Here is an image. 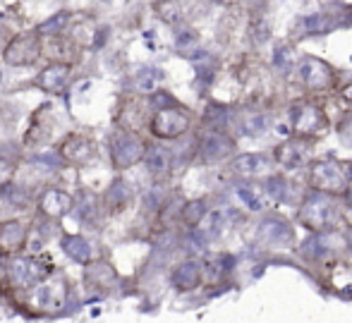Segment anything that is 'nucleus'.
<instances>
[{"instance_id":"1","label":"nucleus","mask_w":352,"mask_h":323,"mask_svg":"<svg viewBox=\"0 0 352 323\" xmlns=\"http://www.w3.org/2000/svg\"><path fill=\"white\" fill-rule=\"evenodd\" d=\"M74 287L60 271L34 287L27 295L10 300L8 304L24 319H60L70 314L74 307Z\"/></svg>"},{"instance_id":"2","label":"nucleus","mask_w":352,"mask_h":323,"mask_svg":"<svg viewBox=\"0 0 352 323\" xmlns=\"http://www.w3.org/2000/svg\"><path fill=\"white\" fill-rule=\"evenodd\" d=\"M297 221L309 232H331L340 221V203L331 194L311 190L297 211Z\"/></svg>"},{"instance_id":"3","label":"nucleus","mask_w":352,"mask_h":323,"mask_svg":"<svg viewBox=\"0 0 352 323\" xmlns=\"http://www.w3.org/2000/svg\"><path fill=\"white\" fill-rule=\"evenodd\" d=\"M122 287V276L113 266L111 258L94 256L82 266V292L89 295V302H101L106 297L116 295Z\"/></svg>"},{"instance_id":"4","label":"nucleus","mask_w":352,"mask_h":323,"mask_svg":"<svg viewBox=\"0 0 352 323\" xmlns=\"http://www.w3.org/2000/svg\"><path fill=\"white\" fill-rule=\"evenodd\" d=\"M144 148L146 142L137 132L118 127L116 132L108 137V153H111V166L116 172H125L130 168L140 166L144 158Z\"/></svg>"},{"instance_id":"5","label":"nucleus","mask_w":352,"mask_h":323,"mask_svg":"<svg viewBox=\"0 0 352 323\" xmlns=\"http://www.w3.org/2000/svg\"><path fill=\"white\" fill-rule=\"evenodd\" d=\"M309 180H311L314 192L336 197V194H345V190L350 187L352 170H350L348 163L336 161V158H324V161L311 166Z\"/></svg>"},{"instance_id":"6","label":"nucleus","mask_w":352,"mask_h":323,"mask_svg":"<svg viewBox=\"0 0 352 323\" xmlns=\"http://www.w3.org/2000/svg\"><path fill=\"white\" fill-rule=\"evenodd\" d=\"M53 153H56L63 166L87 168L98 158V144L84 132H67L65 137L56 144Z\"/></svg>"},{"instance_id":"7","label":"nucleus","mask_w":352,"mask_h":323,"mask_svg":"<svg viewBox=\"0 0 352 323\" xmlns=\"http://www.w3.org/2000/svg\"><path fill=\"white\" fill-rule=\"evenodd\" d=\"M190 125H192L190 111L177 103V106L153 111L151 120H148V132L158 142H175L182 134L190 132Z\"/></svg>"},{"instance_id":"8","label":"nucleus","mask_w":352,"mask_h":323,"mask_svg":"<svg viewBox=\"0 0 352 323\" xmlns=\"http://www.w3.org/2000/svg\"><path fill=\"white\" fill-rule=\"evenodd\" d=\"M41 51H43V43L36 32L17 34L3 48V63L10 65V67H32V65L38 63Z\"/></svg>"},{"instance_id":"9","label":"nucleus","mask_w":352,"mask_h":323,"mask_svg":"<svg viewBox=\"0 0 352 323\" xmlns=\"http://www.w3.org/2000/svg\"><path fill=\"white\" fill-rule=\"evenodd\" d=\"M36 216L46 218L51 223H60L65 216H70L74 208V194L58 185H48L36 194Z\"/></svg>"},{"instance_id":"10","label":"nucleus","mask_w":352,"mask_h":323,"mask_svg":"<svg viewBox=\"0 0 352 323\" xmlns=\"http://www.w3.org/2000/svg\"><path fill=\"white\" fill-rule=\"evenodd\" d=\"M297 77L309 91H326L336 84L333 67L314 56H305L297 60Z\"/></svg>"},{"instance_id":"11","label":"nucleus","mask_w":352,"mask_h":323,"mask_svg":"<svg viewBox=\"0 0 352 323\" xmlns=\"http://www.w3.org/2000/svg\"><path fill=\"white\" fill-rule=\"evenodd\" d=\"M235 151V139L226 129H206L197 144V156L201 163H221L232 156Z\"/></svg>"},{"instance_id":"12","label":"nucleus","mask_w":352,"mask_h":323,"mask_svg":"<svg viewBox=\"0 0 352 323\" xmlns=\"http://www.w3.org/2000/svg\"><path fill=\"white\" fill-rule=\"evenodd\" d=\"M142 163L148 175H151V180L156 182V185H161V182H166L168 177L173 175V170H175V151L168 148L166 144H161V142H151L144 148Z\"/></svg>"},{"instance_id":"13","label":"nucleus","mask_w":352,"mask_h":323,"mask_svg":"<svg viewBox=\"0 0 352 323\" xmlns=\"http://www.w3.org/2000/svg\"><path fill=\"white\" fill-rule=\"evenodd\" d=\"M29 223L22 218H3L0 221V258H12L27 252Z\"/></svg>"},{"instance_id":"14","label":"nucleus","mask_w":352,"mask_h":323,"mask_svg":"<svg viewBox=\"0 0 352 323\" xmlns=\"http://www.w3.org/2000/svg\"><path fill=\"white\" fill-rule=\"evenodd\" d=\"M290 125L292 132H297L300 137H309V134L321 132L326 125L324 108L314 106V103H295L290 108Z\"/></svg>"},{"instance_id":"15","label":"nucleus","mask_w":352,"mask_h":323,"mask_svg":"<svg viewBox=\"0 0 352 323\" xmlns=\"http://www.w3.org/2000/svg\"><path fill=\"white\" fill-rule=\"evenodd\" d=\"M70 79H72L70 63H51L34 77V87L41 89L48 96H60V93H65Z\"/></svg>"},{"instance_id":"16","label":"nucleus","mask_w":352,"mask_h":323,"mask_svg":"<svg viewBox=\"0 0 352 323\" xmlns=\"http://www.w3.org/2000/svg\"><path fill=\"white\" fill-rule=\"evenodd\" d=\"M132 201H135V187L125 177H116L101 194V206L106 216H120L132 206Z\"/></svg>"},{"instance_id":"17","label":"nucleus","mask_w":352,"mask_h":323,"mask_svg":"<svg viewBox=\"0 0 352 323\" xmlns=\"http://www.w3.org/2000/svg\"><path fill=\"white\" fill-rule=\"evenodd\" d=\"M204 282V268L201 261L195 256H187L185 261L175 263L170 271V285L177 292H192Z\"/></svg>"},{"instance_id":"18","label":"nucleus","mask_w":352,"mask_h":323,"mask_svg":"<svg viewBox=\"0 0 352 323\" xmlns=\"http://www.w3.org/2000/svg\"><path fill=\"white\" fill-rule=\"evenodd\" d=\"M53 108L48 103H43L41 108H36V113L32 115L29 120V127H27V134H24V146L27 148H36V146H43V144L51 139L53 134Z\"/></svg>"},{"instance_id":"19","label":"nucleus","mask_w":352,"mask_h":323,"mask_svg":"<svg viewBox=\"0 0 352 323\" xmlns=\"http://www.w3.org/2000/svg\"><path fill=\"white\" fill-rule=\"evenodd\" d=\"M228 127H232L237 134H242V137H261V134L269 132L271 118L266 115V113H256V111L230 113Z\"/></svg>"},{"instance_id":"20","label":"nucleus","mask_w":352,"mask_h":323,"mask_svg":"<svg viewBox=\"0 0 352 323\" xmlns=\"http://www.w3.org/2000/svg\"><path fill=\"white\" fill-rule=\"evenodd\" d=\"M259 240L271 247H290L295 242V232L287 225V221L278 216H266L259 223Z\"/></svg>"},{"instance_id":"21","label":"nucleus","mask_w":352,"mask_h":323,"mask_svg":"<svg viewBox=\"0 0 352 323\" xmlns=\"http://www.w3.org/2000/svg\"><path fill=\"white\" fill-rule=\"evenodd\" d=\"M276 163L285 170H297V168L309 166V148L302 139H287L280 146H276Z\"/></svg>"},{"instance_id":"22","label":"nucleus","mask_w":352,"mask_h":323,"mask_svg":"<svg viewBox=\"0 0 352 323\" xmlns=\"http://www.w3.org/2000/svg\"><path fill=\"white\" fill-rule=\"evenodd\" d=\"M58 245H60L63 254L70 258V261L79 263V266H84V263H89L94 256H96L94 254L91 242H89L84 235H79V232H60Z\"/></svg>"},{"instance_id":"23","label":"nucleus","mask_w":352,"mask_h":323,"mask_svg":"<svg viewBox=\"0 0 352 323\" xmlns=\"http://www.w3.org/2000/svg\"><path fill=\"white\" fill-rule=\"evenodd\" d=\"M72 211H77V221L82 223V225H89L91 230H98L101 216H106L101 206V199L91 192H82L79 197H74Z\"/></svg>"},{"instance_id":"24","label":"nucleus","mask_w":352,"mask_h":323,"mask_svg":"<svg viewBox=\"0 0 352 323\" xmlns=\"http://www.w3.org/2000/svg\"><path fill=\"white\" fill-rule=\"evenodd\" d=\"M230 170L242 177L259 175V172L269 170V158L261 153H240L230 161Z\"/></svg>"},{"instance_id":"25","label":"nucleus","mask_w":352,"mask_h":323,"mask_svg":"<svg viewBox=\"0 0 352 323\" xmlns=\"http://www.w3.org/2000/svg\"><path fill=\"white\" fill-rule=\"evenodd\" d=\"M0 199L8 208H14V211H24L34 203V192L24 185H17V182H8L5 187H0Z\"/></svg>"},{"instance_id":"26","label":"nucleus","mask_w":352,"mask_h":323,"mask_svg":"<svg viewBox=\"0 0 352 323\" xmlns=\"http://www.w3.org/2000/svg\"><path fill=\"white\" fill-rule=\"evenodd\" d=\"M340 27V19L336 14H326V12H316V14H307L300 22V32L309 34V36H321V34H331L333 29Z\"/></svg>"},{"instance_id":"27","label":"nucleus","mask_w":352,"mask_h":323,"mask_svg":"<svg viewBox=\"0 0 352 323\" xmlns=\"http://www.w3.org/2000/svg\"><path fill=\"white\" fill-rule=\"evenodd\" d=\"M329 235L331 232H311L300 245L302 256L309 258V261H324V258L333 252V247L329 245Z\"/></svg>"},{"instance_id":"28","label":"nucleus","mask_w":352,"mask_h":323,"mask_svg":"<svg viewBox=\"0 0 352 323\" xmlns=\"http://www.w3.org/2000/svg\"><path fill=\"white\" fill-rule=\"evenodd\" d=\"M206 213H209L206 199H190V201H185L180 208V223L187 227V230H192V227H197L201 221H204Z\"/></svg>"},{"instance_id":"29","label":"nucleus","mask_w":352,"mask_h":323,"mask_svg":"<svg viewBox=\"0 0 352 323\" xmlns=\"http://www.w3.org/2000/svg\"><path fill=\"white\" fill-rule=\"evenodd\" d=\"M70 17L72 14L67 12V10H63V12H56V14H51V17L43 19L34 32H36L41 38H56V36H60V32H65V27L70 24Z\"/></svg>"},{"instance_id":"30","label":"nucleus","mask_w":352,"mask_h":323,"mask_svg":"<svg viewBox=\"0 0 352 323\" xmlns=\"http://www.w3.org/2000/svg\"><path fill=\"white\" fill-rule=\"evenodd\" d=\"M295 56H292V51H290V46H285V43H278V46L274 48V67H276V72H280V74H290L292 69H295Z\"/></svg>"},{"instance_id":"31","label":"nucleus","mask_w":352,"mask_h":323,"mask_svg":"<svg viewBox=\"0 0 352 323\" xmlns=\"http://www.w3.org/2000/svg\"><path fill=\"white\" fill-rule=\"evenodd\" d=\"M204 122L209 125V129H226L230 122V111L221 103H211L204 113Z\"/></svg>"},{"instance_id":"32","label":"nucleus","mask_w":352,"mask_h":323,"mask_svg":"<svg viewBox=\"0 0 352 323\" xmlns=\"http://www.w3.org/2000/svg\"><path fill=\"white\" fill-rule=\"evenodd\" d=\"M158 82H163V72H161V69H153V67L151 69H142V72L137 74V79H135L137 91H146V93L156 91Z\"/></svg>"},{"instance_id":"33","label":"nucleus","mask_w":352,"mask_h":323,"mask_svg":"<svg viewBox=\"0 0 352 323\" xmlns=\"http://www.w3.org/2000/svg\"><path fill=\"white\" fill-rule=\"evenodd\" d=\"M264 192L269 194L271 199H276V201H285V199H287V182H285V177L269 175L264 180Z\"/></svg>"},{"instance_id":"34","label":"nucleus","mask_w":352,"mask_h":323,"mask_svg":"<svg viewBox=\"0 0 352 323\" xmlns=\"http://www.w3.org/2000/svg\"><path fill=\"white\" fill-rule=\"evenodd\" d=\"M168 201V197H166V192L161 190V185H156V187H151L146 194H144V203H142V208L144 211H151V213H158L163 208V203Z\"/></svg>"},{"instance_id":"35","label":"nucleus","mask_w":352,"mask_h":323,"mask_svg":"<svg viewBox=\"0 0 352 323\" xmlns=\"http://www.w3.org/2000/svg\"><path fill=\"white\" fill-rule=\"evenodd\" d=\"M235 194L240 197V201L245 203L250 211H261V201H259V197H256V192L252 190L250 185H237L235 187Z\"/></svg>"},{"instance_id":"36","label":"nucleus","mask_w":352,"mask_h":323,"mask_svg":"<svg viewBox=\"0 0 352 323\" xmlns=\"http://www.w3.org/2000/svg\"><path fill=\"white\" fill-rule=\"evenodd\" d=\"M14 175H17V163H14L10 156H0V187L12 182Z\"/></svg>"},{"instance_id":"37","label":"nucleus","mask_w":352,"mask_h":323,"mask_svg":"<svg viewBox=\"0 0 352 323\" xmlns=\"http://www.w3.org/2000/svg\"><path fill=\"white\" fill-rule=\"evenodd\" d=\"M197 41H199V38H197V32H192V29H182L175 36V46L180 48V51H187V48L195 46Z\"/></svg>"},{"instance_id":"38","label":"nucleus","mask_w":352,"mask_h":323,"mask_svg":"<svg viewBox=\"0 0 352 323\" xmlns=\"http://www.w3.org/2000/svg\"><path fill=\"white\" fill-rule=\"evenodd\" d=\"M340 134H343L345 142L352 144V115H348L343 122H340Z\"/></svg>"},{"instance_id":"39","label":"nucleus","mask_w":352,"mask_h":323,"mask_svg":"<svg viewBox=\"0 0 352 323\" xmlns=\"http://www.w3.org/2000/svg\"><path fill=\"white\" fill-rule=\"evenodd\" d=\"M340 98H343V101H348V103H352V84H348V87L340 91Z\"/></svg>"},{"instance_id":"40","label":"nucleus","mask_w":352,"mask_h":323,"mask_svg":"<svg viewBox=\"0 0 352 323\" xmlns=\"http://www.w3.org/2000/svg\"><path fill=\"white\" fill-rule=\"evenodd\" d=\"M345 199H348V203L352 206V182H350V187H348V190H345Z\"/></svg>"},{"instance_id":"41","label":"nucleus","mask_w":352,"mask_h":323,"mask_svg":"<svg viewBox=\"0 0 352 323\" xmlns=\"http://www.w3.org/2000/svg\"><path fill=\"white\" fill-rule=\"evenodd\" d=\"M350 252H352V242H350Z\"/></svg>"}]
</instances>
